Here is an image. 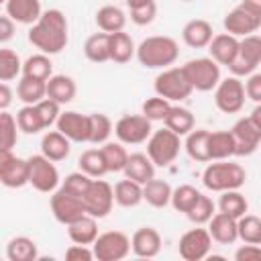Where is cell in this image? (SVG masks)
I'll use <instances>...</instances> for the list:
<instances>
[{"instance_id": "6da1fadb", "label": "cell", "mask_w": 261, "mask_h": 261, "mask_svg": "<svg viewBox=\"0 0 261 261\" xmlns=\"http://www.w3.org/2000/svg\"><path fill=\"white\" fill-rule=\"evenodd\" d=\"M29 41L41 53H47V55L61 53L67 45V18H65V14L57 8L45 10L41 14V18L35 24H31Z\"/></svg>"}, {"instance_id": "7a4b0ae2", "label": "cell", "mask_w": 261, "mask_h": 261, "mask_svg": "<svg viewBox=\"0 0 261 261\" xmlns=\"http://www.w3.org/2000/svg\"><path fill=\"white\" fill-rule=\"evenodd\" d=\"M179 57V45L175 39L167 35H153L139 43L137 59L143 67L149 69H165L175 63Z\"/></svg>"}, {"instance_id": "3957f363", "label": "cell", "mask_w": 261, "mask_h": 261, "mask_svg": "<svg viewBox=\"0 0 261 261\" xmlns=\"http://www.w3.org/2000/svg\"><path fill=\"white\" fill-rule=\"evenodd\" d=\"M247 179V171L243 165L220 159L216 163L206 165L202 173V184L210 192H226V190H239Z\"/></svg>"}, {"instance_id": "277c9868", "label": "cell", "mask_w": 261, "mask_h": 261, "mask_svg": "<svg viewBox=\"0 0 261 261\" xmlns=\"http://www.w3.org/2000/svg\"><path fill=\"white\" fill-rule=\"evenodd\" d=\"M179 149H181L179 135H175L167 126L153 130L151 137L147 139V155L157 167H167L169 163H173L175 157L179 155Z\"/></svg>"}, {"instance_id": "5b68a950", "label": "cell", "mask_w": 261, "mask_h": 261, "mask_svg": "<svg viewBox=\"0 0 261 261\" xmlns=\"http://www.w3.org/2000/svg\"><path fill=\"white\" fill-rule=\"evenodd\" d=\"M181 67L188 82L198 92H210L220 84V65L212 57H196Z\"/></svg>"}, {"instance_id": "8992f818", "label": "cell", "mask_w": 261, "mask_h": 261, "mask_svg": "<svg viewBox=\"0 0 261 261\" xmlns=\"http://www.w3.org/2000/svg\"><path fill=\"white\" fill-rule=\"evenodd\" d=\"M153 88H155L157 96H161L169 102H181L194 92L192 84L188 82V77L184 73V67H165L155 77Z\"/></svg>"}, {"instance_id": "52a82bcc", "label": "cell", "mask_w": 261, "mask_h": 261, "mask_svg": "<svg viewBox=\"0 0 261 261\" xmlns=\"http://www.w3.org/2000/svg\"><path fill=\"white\" fill-rule=\"evenodd\" d=\"M245 98H247L245 84L237 75L220 80V84L214 88V104L224 114L241 112V108L245 106Z\"/></svg>"}, {"instance_id": "ba28073f", "label": "cell", "mask_w": 261, "mask_h": 261, "mask_svg": "<svg viewBox=\"0 0 261 261\" xmlns=\"http://www.w3.org/2000/svg\"><path fill=\"white\" fill-rule=\"evenodd\" d=\"M55 161H51L49 157L41 155H33L29 157V184L43 194L55 192L59 186V171L53 165Z\"/></svg>"}, {"instance_id": "9c48e42d", "label": "cell", "mask_w": 261, "mask_h": 261, "mask_svg": "<svg viewBox=\"0 0 261 261\" xmlns=\"http://www.w3.org/2000/svg\"><path fill=\"white\" fill-rule=\"evenodd\" d=\"M92 249L98 261H120L133 251L130 239L122 230H108L98 234Z\"/></svg>"}, {"instance_id": "30bf717a", "label": "cell", "mask_w": 261, "mask_h": 261, "mask_svg": "<svg viewBox=\"0 0 261 261\" xmlns=\"http://www.w3.org/2000/svg\"><path fill=\"white\" fill-rule=\"evenodd\" d=\"M151 120L141 114H124L114 124V135L124 145H141L151 137Z\"/></svg>"}, {"instance_id": "8fae6325", "label": "cell", "mask_w": 261, "mask_h": 261, "mask_svg": "<svg viewBox=\"0 0 261 261\" xmlns=\"http://www.w3.org/2000/svg\"><path fill=\"white\" fill-rule=\"evenodd\" d=\"M257 65H261V37L253 33L241 39L239 53L228 65V69L232 71V75L243 77V75H251L257 69Z\"/></svg>"}, {"instance_id": "7c38bea8", "label": "cell", "mask_w": 261, "mask_h": 261, "mask_svg": "<svg viewBox=\"0 0 261 261\" xmlns=\"http://www.w3.org/2000/svg\"><path fill=\"white\" fill-rule=\"evenodd\" d=\"M212 234L208 228H190L179 237V257L184 261H202L210 255Z\"/></svg>"}, {"instance_id": "4fadbf2b", "label": "cell", "mask_w": 261, "mask_h": 261, "mask_svg": "<svg viewBox=\"0 0 261 261\" xmlns=\"http://www.w3.org/2000/svg\"><path fill=\"white\" fill-rule=\"evenodd\" d=\"M51 212H53L55 220L61 222V224H65V226L71 224L73 220L82 218L84 214H88L84 200L80 196L69 194L63 188H57L53 192V196H51Z\"/></svg>"}, {"instance_id": "5bb4252c", "label": "cell", "mask_w": 261, "mask_h": 261, "mask_svg": "<svg viewBox=\"0 0 261 261\" xmlns=\"http://www.w3.org/2000/svg\"><path fill=\"white\" fill-rule=\"evenodd\" d=\"M82 200L86 204L88 214H92L96 218H104V216L110 214V210L114 206V188L108 181L96 177Z\"/></svg>"}, {"instance_id": "9a60e30c", "label": "cell", "mask_w": 261, "mask_h": 261, "mask_svg": "<svg viewBox=\"0 0 261 261\" xmlns=\"http://www.w3.org/2000/svg\"><path fill=\"white\" fill-rule=\"evenodd\" d=\"M0 181L4 188H22L29 184V159L12 151H0Z\"/></svg>"}, {"instance_id": "2e32d148", "label": "cell", "mask_w": 261, "mask_h": 261, "mask_svg": "<svg viewBox=\"0 0 261 261\" xmlns=\"http://www.w3.org/2000/svg\"><path fill=\"white\" fill-rule=\"evenodd\" d=\"M55 126L73 143H90V114L65 110L59 114Z\"/></svg>"}, {"instance_id": "e0dca14e", "label": "cell", "mask_w": 261, "mask_h": 261, "mask_svg": "<svg viewBox=\"0 0 261 261\" xmlns=\"http://www.w3.org/2000/svg\"><path fill=\"white\" fill-rule=\"evenodd\" d=\"M261 27V16L251 12L249 8H245L243 4H239L237 8H232L226 16H224V31L228 35L234 37H247L257 33Z\"/></svg>"}, {"instance_id": "ac0fdd59", "label": "cell", "mask_w": 261, "mask_h": 261, "mask_svg": "<svg viewBox=\"0 0 261 261\" xmlns=\"http://www.w3.org/2000/svg\"><path fill=\"white\" fill-rule=\"evenodd\" d=\"M230 130H232V135L237 139V151H234V155H239V157L245 155L247 157V155H253L259 149V145H261V128L253 122L251 116L239 118Z\"/></svg>"}, {"instance_id": "d6986e66", "label": "cell", "mask_w": 261, "mask_h": 261, "mask_svg": "<svg viewBox=\"0 0 261 261\" xmlns=\"http://www.w3.org/2000/svg\"><path fill=\"white\" fill-rule=\"evenodd\" d=\"M130 247L137 257L153 259L161 251V234L153 226H141L130 237Z\"/></svg>"}, {"instance_id": "ffe728a7", "label": "cell", "mask_w": 261, "mask_h": 261, "mask_svg": "<svg viewBox=\"0 0 261 261\" xmlns=\"http://www.w3.org/2000/svg\"><path fill=\"white\" fill-rule=\"evenodd\" d=\"M239 45H241L239 37L228 35V33H220V35H214V39L210 41L208 53L218 65L228 67L232 63V59L237 57V53H239Z\"/></svg>"}, {"instance_id": "44dd1931", "label": "cell", "mask_w": 261, "mask_h": 261, "mask_svg": "<svg viewBox=\"0 0 261 261\" xmlns=\"http://www.w3.org/2000/svg\"><path fill=\"white\" fill-rule=\"evenodd\" d=\"M208 230L212 234V241L220 245H232L239 239V218H232L224 212H216L208 222Z\"/></svg>"}, {"instance_id": "7402d4cb", "label": "cell", "mask_w": 261, "mask_h": 261, "mask_svg": "<svg viewBox=\"0 0 261 261\" xmlns=\"http://www.w3.org/2000/svg\"><path fill=\"white\" fill-rule=\"evenodd\" d=\"M4 12L18 24H35L43 14L41 0H6Z\"/></svg>"}, {"instance_id": "603a6c76", "label": "cell", "mask_w": 261, "mask_h": 261, "mask_svg": "<svg viewBox=\"0 0 261 261\" xmlns=\"http://www.w3.org/2000/svg\"><path fill=\"white\" fill-rule=\"evenodd\" d=\"M181 39L188 47L192 49H204L210 45V41L214 39V31L212 24L204 18H194L190 22L184 24L181 29Z\"/></svg>"}, {"instance_id": "cb8c5ba5", "label": "cell", "mask_w": 261, "mask_h": 261, "mask_svg": "<svg viewBox=\"0 0 261 261\" xmlns=\"http://www.w3.org/2000/svg\"><path fill=\"white\" fill-rule=\"evenodd\" d=\"M155 163L151 161L149 155L145 153H133L128 155V161H126V167H124V177L128 179H135L139 184H147L155 177Z\"/></svg>"}, {"instance_id": "d4e9b609", "label": "cell", "mask_w": 261, "mask_h": 261, "mask_svg": "<svg viewBox=\"0 0 261 261\" xmlns=\"http://www.w3.org/2000/svg\"><path fill=\"white\" fill-rule=\"evenodd\" d=\"M67 234H69L71 243L94 245V241L98 239V218L92 214H84L82 218L67 224Z\"/></svg>"}, {"instance_id": "484cf974", "label": "cell", "mask_w": 261, "mask_h": 261, "mask_svg": "<svg viewBox=\"0 0 261 261\" xmlns=\"http://www.w3.org/2000/svg\"><path fill=\"white\" fill-rule=\"evenodd\" d=\"M237 151V139L232 130H214L208 137V153L210 161H220L232 157Z\"/></svg>"}, {"instance_id": "4316f807", "label": "cell", "mask_w": 261, "mask_h": 261, "mask_svg": "<svg viewBox=\"0 0 261 261\" xmlns=\"http://www.w3.org/2000/svg\"><path fill=\"white\" fill-rule=\"evenodd\" d=\"M69 139L61 130H47L41 139V153L51 161H63L69 155Z\"/></svg>"}, {"instance_id": "83f0119b", "label": "cell", "mask_w": 261, "mask_h": 261, "mask_svg": "<svg viewBox=\"0 0 261 261\" xmlns=\"http://www.w3.org/2000/svg\"><path fill=\"white\" fill-rule=\"evenodd\" d=\"M77 94V86L73 77L57 73L47 80V98H53L59 104H69Z\"/></svg>"}, {"instance_id": "f1b7e54d", "label": "cell", "mask_w": 261, "mask_h": 261, "mask_svg": "<svg viewBox=\"0 0 261 261\" xmlns=\"http://www.w3.org/2000/svg\"><path fill=\"white\" fill-rule=\"evenodd\" d=\"M84 55L92 63H104L110 61V33H94L84 43Z\"/></svg>"}, {"instance_id": "f546056e", "label": "cell", "mask_w": 261, "mask_h": 261, "mask_svg": "<svg viewBox=\"0 0 261 261\" xmlns=\"http://www.w3.org/2000/svg\"><path fill=\"white\" fill-rule=\"evenodd\" d=\"M114 202L122 208H135L139 206L143 200V184L135 181V179H120L116 186H114Z\"/></svg>"}, {"instance_id": "4dcf8cb0", "label": "cell", "mask_w": 261, "mask_h": 261, "mask_svg": "<svg viewBox=\"0 0 261 261\" xmlns=\"http://www.w3.org/2000/svg\"><path fill=\"white\" fill-rule=\"evenodd\" d=\"M133 55H137V47H135L133 37L124 31L110 33V61L128 63L133 59Z\"/></svg>"}, {"instance_id": "1f68e13d", "label": "cell", "mask_w": 261, "mask_h": 261, "mask_svg": "<svg viewBox=\"0 0 261 261\" xmlns=\"http://www.w3.org/2000/svg\"><path fill=\"white\" fill-rule=\"evenodd\" d=\"M171 194L173 190L165 179L153 177L143 186V200L153 208H165L167 204H171Z\"/></svg>"}, {"instance_id": "d6a6232c", "label": "cell", "mask_w": 261, "mask_h": 261, "mask_svg": "<svg viewBox=\"0 0 261 261\" xmlns=\"http://www.w3.org/2000/svg\"><path fill=\"white\" fill-rule=\"evenodd\" d=\"M96 24L104 33H118V31H124L126 14L118 6L106 4V6L98 8V12H96Z\"/></svg>"}, {"instance_id": "836d02e7", "label": "cell", "mask_w": 261, "mask_h": 261, "mask_svg": "<svg viewBox=\"0 0 261 261\" xmlns=\"http://www.w3.org/2000/svg\"><path fill=\"white\" fill-rule=\"evenodd\" d=\"M16 96L22 104H39L43 98H47V82L22 75L16 86Z\"/></svg>"}, {"instance_id": "e575fe53", "label": "cell", "mask_w": 261, "mask_h": 261, "mask_svg": "<svg viewBox=\"0 0 261 261\" xmlns=\"http://www.w3.org/2000/svg\"><path fill=\"white\" fill-rule=\"evenodd\" d=\"M163 122H165V126L169 130H173L179 137L190 135L194 130V124H196L194 114L188 108H184V106H171V110L167 112V116H165Z\"/></svg>"}, {"instance_id": "d590c367", "label": "cell", "mask_w": 261, "mask_h": 261, "mask_svg": "<svg viewBox=\"0 0 261 261\" xmlns=\"http://www.w3.org/2000/svg\"><path fill=\"white\" fill-rule=\"evenodd\" d=\"M208 137H210V130L206 128H196L192 130L190 135H186V153L194 159V161H200V163H206L210 161V153H208Z\"/></svg>"}, {"instance_id": "8d00e7d4", "label": "cell", "mask_w": 261, "mask_h": 261, "mask_svg": "<svg viewBox=\"0 0 261 261\" xmlns=\"http://www.w3.org/2000/svg\"><path fill=\"white\" fill-rule=\"evenodd\" d=\"M6 257L10 261H35L39 259L37 243L29 237H14L6 245Z\"/></svg>"}, {"instance_id": "74e56055", "label": "cell", "mask_w": 261, "mask_h": 261, "mask_svg": "<svg viewBox=\"0 0 261 261\" xmlns=\"http://www.w3.org/2000/svg\"><path fill=\"white\" fill-rule=\"evenodd\" d=\"M77 165H80V169H82L84 173H88V175L94 177V179H96V177H102V175H106V173H110L102 149H86V151L80 155Z\"/></svg>"}, {"instance_id": "f35d334b", "label": "cell", "mask_w": 261, "mask_h": 261, "mask_svg": "<svg viewBox=\"0 0 261 261\" xmlns=\"http://www.w3.org/2000/svg\"><path fill=\"white\" fill-rule=\"evenodd\" d=\"M22 75L47 82L53 75V63H51L49 55L47 53H35L31 57H27V61L22 63Z\"/></svg>"}, {"instance_id": "ab89813d", "label": "cell", "mask_w": 261, "mask_h": 261, "mask_svg": "<svg viewBox=\"0 0 261 261\" xmlns=\"http://www.w3.org/2000/svg\"><path fill=\"white\" fill-rule=\"evenodd\" d=\"M218 210L232 218H241L243 214L249 212V202L239 190H226V192H220Z\"/></svg>"}, {"instance_id": "60d3db41", "label": "cell", "mask_w": 261, "mask_h": 261, "mask_svg": "<svg viewBox=\"0 0 261 261\" xmlns=\"http://www.w3.org/2000/svg\"><path fill=\"white\" fill-rule=\"evenodd\" d=\"M102 153H104V159H106V165H108V171L110 173H116V171H124L126 167V161H128V153L124 149V143H112V141H106L102 147Z\"/></svg>"}, {"instance_id": "b9f144b4", "label": "cell", "mask_w": 261, "mask_h": 261, "mask_svg": "<svg viewBox=\"0 0 261 261\" xmlns=\"http://www.w3.org/2000/svg\"><path fill=\"white\" fill-rule=\"evenodd\" d=\"M16 122H18V128L27 135H37L39 130L45 128L43 124V118L37 110V104H24L18 112H16Z\"/></svg>"}, {"instance_id": "7bdbcfd3", "label": "cell", "mask_w": 261, "mask_h": 261, "mask_svg": "<svg viewBox=\"0 0 261 261\" xmlns=\"http://www.w3.org/2000/svg\"><path fill=\"white\" fill-rule=\"evenodd\" d=\"M112 130H114L112 120L106 114H102V112L90 114V143L104 145L108 141V137L112 135Z\"/></svg>"}, {"instance_id": "ee69618b", "label": "cell", "mask_w": 261, "mask_h": 261, "mask_svg": "<svg viewBox=\"0 0 261 261\" xmlns=\"http://www.w3.org/2000/svg\"><path fill=\"white\" fill-rule=\"evenodd\" d=\"M0 130H2V143H0V151H12V147L18 141V122L16 116H12L10 112L2 110L0 112Z\"/></svg>"}, {"instance_id": "f6af8a7d", "label": "cell", "mask_w": 261, "mask_h": 261, "mask_svg": "<svg viewBox=\"0 0 261 261\" xmlns=\"http://www.w3.org/2000/svg\"><path fill=\"white\" fill-rule=\"evenodd\" d=\"M239 239L243 243L261 245V218L255 214H243L239 218Z\"/></svg>"}, {"instance_id": "bcb514c9", "label": "cell", "mask_w": 261, "mask_h": 261, "mask_svg": "<svg viewBox=\"0 0 261 261\" xmlns=\"http://www.w3.org/2000/svg\"><path fill=\"white\" fill-rule=\"evenodd\" d=\"M198 198H200V192H198L194 186L181 184V186H177V188L173 190V194H171V206H173L177 212L188 214L190 208L196 204Z\"/></svg>"}, {"instance_id": "7dc6e473", "label": "cell", "mask_w": 261, "mask_h": 261, "mask_svg": "<svg viewBox=\"0 0 261 261\" xmlns=\"http://www.w3.org/2000/svg\"><path fill=\"white\" fill-rule=\"evenodd\" d=\"M22 73V61L12 49H0V82H10Z\"/></svg>"}, {"instance_id": "c3c4849f", "label": "cell", "mask_w": 261, "mask_h": 261, "mask_svg": "<svg viewBox=\"0 0 261 261\" xmlns=\"http://www.w3.org/2000/svg\"><path fill=\"white\" fill-rule=\"evenodd\" d=\"M214 208H216V206H214L212 198L200 194V198L196 200V204L190 208V212H188L186 216H188L194 224H206V222H210V218L216 214Z\"/></svg>"}, {"instance_id": "681fc988", "label": "cell", "mask_w": 261, "mask_h": 261, "mask_svg": "<svg viewBox=\"0 0 261 261\" xmlns=\"http://www.w3.org/2000/svg\"><path fill=\"white\" fill-rule=\"evenodd\" d=\"M171 102L169 100H165V98H161V96H153V98H147L145 102H143V106H141V112L151 120V122H155V120H165V116H167V112L171 110Z\"/></svg>"}, {"instance_id": "f907efd6", "label": "cell", "mask_w": 261, "mask_h": 261, "mask_svg": "<svg viewBox=\"0 0 261 261\" xmlns=\"http://www.w3.org/2000/svg\"><path fill=\"white\" fill-rule=\"evenodd\" d=\"M92 181H94V177H90L88 173H84V171L80 169V171H73V173L65 175V179H63L61 188H63V190H67V192H69V194H73V196L84 198V196H86V192L90 190Z\"/></svg>"}, {"instance_id": "816d5d0a", "label": "cell", "mask_w": 261, "mask_h": 261, "mask_svg": "<svg viewBox=\"0 0 261 261\" xmlns=\"http://www.w3.org/2000/svg\"><path fill=\"white\" fill-rule=\"evenodd\" d=\"M37 110H39V114H41V118H43L45 128H49L51 124L57 122V118H59V114H61V104L55 102L53 98H43V100L37 104Z\"/></svg>"}, {"instance_id": "f5cc1de1", "label": "cell", "mask_w": 261, "mask_h": 261, "mask_svg": "<svg viewBox=\"0 0 261 261\" xmlns=\"http://www.w3.org/2000/svg\"><path fill=\"white\" fill-rule=\"evenodd\" d=\"M128 12H130V20L135 24L145 27V24H151L155 20V16H157V4H155V0H151V2H147L143 6L128 8Z\"/></svg>"}, {"instance_id": "db71d44e", "label": "cell", "mask_w": 261, "mask_h": 261, "mask_svg": "<svg viewBox=\"0 0 261 261\" xmlns=\"http://www.w3.org/2000/svg\"><path fill=\"white\" fill-rule=\"evenodd\" d=\"M65 259L67 261H92L96 259V255H94V249H90V245L73 243L71 247L65 249Z\"/></svg>"}, {"instance_id": "11a10c76", "label": "cell", "mask_w": 261, "mask_h": 261, "mask_svg": "<svg viewBox=\"0 0 261 261\" xmlns=\"http://www.w3.org/2000/svg\"><path fill=\"white\" fill-rule=\"evenodd\" d=\"M245 92H247V98L261 104V71H253L247 82H245Z\"/></svg>"}, {"instance_id": "9f6ffc18", "label": "cell", "mask_w": 261, "mask_h": 261, "mask_svg": "<svg viewBox=\"0 0 261 261\" xmlns=\"http://www.w3.org/2000/svg\"><path fill=\"white\" fill-rule=\"evenodd\" d=\"M234 259L237 261H261V245L245 243L243 247L234 251Z\"/></svg>"}, {"instance_id": "6f0895ef", "label": "cell", "mask_w": 261, "mask_h": 261, "mask_svg": "<svg viewBox=\"0 0 261 261\" xmlns=\"http://www.w3.org/2000/svg\"><path fill=\"white\" fill-rule=\"evenodd\" d=\"M14 31H16V27H14V20L4 12L2 16H0V43H6V41H10L12 37H14Z\"/></svg>"}, {"instance_id": "680465c9", "label": "cell", "mask_w": 261, "mask_h": 261, "mask_svg": "<svg viewBox=\"0 0 261 261\" xmlns=\"http://www.w3.org/2000/svg\"><path fill=\"white\" fill-rule=\"evenodd\" d=\"M12 102V90L8 86V82H2L0 84V110H6Z\"/></svg>"}, {"instance_id": "91938a15", "label": "cell", "mask_w": 261, "mask_h": 261, "mask_svg": "<svg viewBox=\"0 0 261 261\" xmlns=\"http://www.w3.org/2000/svg\"><path fill=\"white\" fill-rule=\"evenodd\" d=\"M241 4L245 8H249L251 12H255V14L261 16V0H241Z\"/></svg>"}, {"instance_id": "94428289", "label": "cell", "mask_w": 261, "mask_h": 261, "mask_svg": "<svg viewBox=\"0 0 261 261\" xmlns=\"http://www.w3.org/2000/svg\"><path fill=\"white\" fill-rule=\"evenodd\" d=\"M251 118H253V122L261 128V104H257L255 108H253V112H251Z\"/></svg>"}, {"instance_id": "6125c7cd", "label": "cell", "mask_w": 261, "mask_h": 261, "mask_svg": "<svg viewBox=\"0 0 261 261\" xmlns=\"http://www.w3.org/2000/svg\"><path fill=\"white\" fill-rule=\"evenodd\" d=\"M124 2H126L128 8H137V6H143V4H147L151 0H124Z\"/></svg>"}, {"instance_id": "be15d7a7", "label": "cell", "mask_w": 261, "mask_h": 261, "mask_svg": "<svg viewBox=\"0 0 261 261\" xmlns=\"http://www.w3.org/2000/svg\"><path fill=\"white\" fill-rule=\"evenodd\" d=\"M181 2H192V0H181Z\"/></svg>"}, {"instance_id": "e7e4bbea", "label": "cell", "mask_w": 261, "mask_h": 261, "mask_svg": "<svg viewBox=\"0 0 261 261\" xmlns=\"http://www.w3.org/2000/svg\"><path fill=\"white\" fill-rule=\"evenodd\" d=\"M0 2H6V0H0Z\"/></svg>"}]
</instances>
